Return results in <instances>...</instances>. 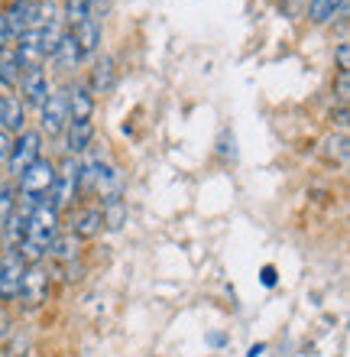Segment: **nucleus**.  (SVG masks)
<instances>
[{"mask_svg":"<svg viewBox=\"0 0 350 357\" xmlns=\"http://www.w3.org/2000/svg\"><path fill=\"white\" fill-rule=\"evenodd\" d=\"M10 39H7V26H3V17H0V49H7Z\"/></svg>","mask_w":350,"mask_h":357,"instance_id":"27","label":"nucleus"},{"mask_svg":"<svg viewBox=\"0 0 350 357\" xmlns=\"http://www.w3.org/2000/svg\"><path fill=\"white\" fill-rule=\"evenodd\" d=\"M62 231V215H58L56 208L49 205V202H39L26 218V237H23V244L17 247V254L23 257V264H42L49 254V244L58 237Z\"/></svg>","mask_w":350,"mask_h":357,"instance_id":"1","label":"nucleus"},{"mask_svg":"<svg viewBox=\"0 0 350 357\" xmlns=\"http://www.w3.org/2000/svg\"><path fill=\"white\" fill-rule=\"evenodd\" d=\"M123 225H127V202L123 198L101 205V227L104 231H120Z\"/></svg>","mask_w":350,"mask_h":357,"instance_id":"21","label":"nucleus"},{"mask_svg":"<svg viewBox=\"0 0 350 357\" xmlns=\"http://www.w3.org/2000/svg\"><path fill=\"white\" fill-rule=\"evenodd\" d=\"M10 328H13V325H10V315H7V309L0 305V344L10 338Z\"/></svg>","mask_w":350,"mask_h":357,"instance_id":"25","label":"nucleus"},{"mask_svg":"<svg viewBox=\"0 0 350 357\" xmlns=\"http://www.w3.org/2000/svg\"><path fill=\"white\" fill-rule=\"evenodd\" d=\"M49 94V75L42 66H26L19 75V101L23 107H42Z\"/></svg>","mask_w":350,"mask_h":357,"instance_id":"10","label":"nucleus"},{"mask_svg":"<svg viewBox=\"0 0 350 357\" xmlns=\"http://www.w3.org/2000/svg\"><path fill=\"white\" fill-rule=\"evenodd\" d=\"M36 160H42V133L26 127L23 133L13 137V150H10V160H7V176L19 178Z\"/></svg>","mask_w":350,"mask_h":357,"instance_id":"5","label":"nucleus"},{"mask_svg":"<svg viewBox=\"0 0 350 357\" xmlns=\"http://www.w3.org/2000/svg\"><path fill=\"white\" fill-rule=\"evenodd\" d=\"M62 133H65V153L68 156H81V153H88L91 140H95V123L68 117V123H65V130Z\"/></svg>","mask_w":350,"mask_h":357,"instance_id":"11","label":"nucleus"},{"mask_svg":"<svg viewBox=\"0 0 350 357\" xmlns=\"http://www.w3.org/2000/svg\"><path fill=\"white\" fill-rule=\"evenodd\" d=\"M19 75H23V62H19L17 49L13 46L0 49V88H3V91H17Z\"/></svg>","mask_w":350,"mask_h":357,"instance_id":"13","label":"nucleus"},{"mask_svg":"<svg viewBox=\"0 0 350 357\" xmlns=\"http://www.w3.org/2000/svg\"><path fill=\"white\" fill-rule=\"evenodd\" d=\"M23 273L26 264L17 250H7L0 254V302H17L19 299V286H23Z\"/></svg>","mask_w":350,"mask_h":357,"instance_id":"7","label":"nucleus"},{"mask_svg":"<svg viewBox=\"0 0 350 357\" xmlns=\"http://www.w3.org/2000/svg\"><path fill=\"white\" fill-rule=\"evenodd\" d=\"M68 117H75V121H91L95 117V94L88 85L68 88Z\"/></svg>","mask_w":350,"mask_h":357,"instance_id":"14","label":"nucleus"},{"mask_svg":"<svg viewBox=\"0 0 350 357\" xmlns=\"http://www.w3.org/2000/svg\"><path fill=\"white\" fill-rule=\"evenodd\" d=\"M78 188H81V162H78V156H65V162L56 169V182H52V192L46 202L62 215L78 198Z\"/></svg>","mask_w":350,"mask_h":357,"instance_id":"3","label":"nucleus"},{"mask_svg":"<svg viewBox=\"0 0 350 357\" xmlns=\"http://www.w3.org/2000/svg\"><path fill=\"white\" fill-rule=\"evenodd\" d=\"M72 33H75V43H78V49H81V59H91L97 49H101V20H97L95 13L81 20Z\"/></svg>","mask_w":350,"mask_h":357,"instance_id":"12","label":"nucleus"},{"mask_svg":"<svg viewBox=\"0 0 350 357\" xmlns=\"http://www.w3.org/2000/svg\"><path fill=\"white\" fill-rule=\"evenodd\" d=\"M36 13H39V0H13L0 17H3V26H7V39L17 43L29 26H36Z\"/></svg>","mask_w":350,"mask_h":357,"instance_id":"8","label":"nucleus"},{"mask_svg":"<svg viewBox=\"0 0 350 357\" xmlns=\"http://www.w3.org/2000/svg\"><path fill=\"white\" fill-rule=\"evenodd\" d=\"M0 182H3V178H0Z\"/></svg>","mask_w":350,"mask_h":357,"instance_id":"29","label":"nucleus"},{"mask_svg":"<svg viewBox=\"0 0 350 357\" xmlns=\"http://www.w3.org/2000/svg\"><path fill=\"white\" fill-rule=\"evenodd\" d=\"M49 292H52V273H49L46 260L29 264L26 273H23V286H19V305L26 312H36L39 305L49 302Z\"/></svg>","mask_w":350,"mask_h":357,"instance_id":"4","label":"nucleus"},{"mask_svg":"<svg viewBox=\"0 0 350 357\" xmlns=\"http://www.w3.org/2000/svg\"><path fill=\"white\" fill-rule=\"evenodd\" d=\"M263 286H276V266H263Z\"/></svg>","mask_w":350,"mask_h":357,"instance_id":"26","label":"nucleus"},{"mask_svg":"<svg viewBox=\"0 0 350 357\" xmlns=\"http://www.w3.org/2000/svg\"><path fill=\"white\" fill-rule=\"evenodd\" d=\"M3 107H7V94L0 91V117H3Z\"/></svg>","mask_w":350,"mask_h":357,"instance_id":"28","label":"nucleus"},{"mask_svg":"<svg viewBox=\"0 0 350 357\" xmlns=\"http://www.w3.org/2000/svg\"><path fill=\"white\" fill-rule=\"evenodd\" d=\"M95 13V0H65V7H62V23L65 29H75L78 23L85 17Z\"/></svg>","mask_w":350,"mask_h":357,"instance_id":"20","label":"nucleus"},{"mask_svg":"<svg viewBox=\"0 0 350 357\" xmlns=\"http://www.w3.org/2000/svg\"><path fill=\"white\" fill-rule=\"evenodd\" d=\"M0 127L7 133H13V137L26 130V107L13 94H7V107H3V117H0Z\"/></svg>","mask_w":350,"mask_h":357,"instance_id":"17","label":"nucleus"},{"mask_svg":"<svg viewBox=\"0 0 350 357\" xmlns=\"http://www.w3.org/2000/svg\"><path fill=\"white\" fill-rule=\"evenodd\" d=\"M337 72H350V46H347V39L337 46Z\"/></svg>","mask_w":350,"mask_h":357,"instance_id":"24","label":"nucleus"},{"mask_svg":"<svg viewBox=\"0 0 350 357\" xmlns=\"http://www.w3.org/2000/svg\"><path fill=\"white\" fill-rule=\"evenodd\" d=\"M344 10H347V0H312L308 3V20L321 26V23H331Z\"/></svg>","mask_w":350,"mask_h":357,"instance_id":"19","label":"nucleus"},{"mask_svg":"<svg viewBox=\"0 0 350 357\" xmlns=\"http://www.w3.org/2000/svg\"><path fill=\"white\" fill-rule=\"evenodd\" d=\"M78 250H81V241H78V237H72L68 231H58V237L49 244V254L46 257H52V260H58V264L65 266V264H75Z\"/></svg>","mask_w":350,"mask_h":357,"instance_id":"16","label":"nucleus"},{"mask_svg":"<svg viewBox=\"0 0 350 357\" xmlns=\"http://www.w3.org/2000/svg\"><path fill=\"white\" fill-rule=\"evenodd\" d=\"M10 150H13V133H7L3 127H0V166H7Z\"/></svg>","mask_w":350,"mask_h":357,"instance_id":"23","label":"nucleus"},{"mask_svg":"<svg viewBox=\"0 0 350 357\" xmlns=\"http://www.w3.org/2000/svg\"><path fill=\"white\" fill-rule=\"evenodd\" d=\"M52 182H56V162L42 156L17 178V211L29 215L39 202H46L52 192Z\"/></svg>","mask_w":350,"mask_h":357,"instance_id":"2","label":"nucleus"},{"mask_svg":"<svg viewBox=\"0 0 350 357\" xmlns=\"http://www.w3.org/2000/svg\"><path fill=\"white\" fill-rule=\"evenodd\" d=\"M334 91H337V104H341V107H347V94H350V72H337V85H334Z\"/></svg>","mask_w":350,"mask_h":357,"instance_id":"22","label":"nucleus"},{"mask_svg":"<svg viewBox=\"0 0 350 357\" xmlns=\"http://www.w3.org/2000/svg\"><path fill=\"white\" fill-rule=\"evenodd\" d=\"M65 231L72 237H78V241H95L104 227H101V205H95V202H88V205H78L72 215H68V225Z\"/></svg>","mask_w":350,"mask_h":357,"instance_id":"9","label":"nucleus"},{"mask_svg":"<svg viewBox=\"0 0 350 357\" xmlns=\"http://www.w3.org/2000/svg\"><path fill=\"white\" fill-rule=\"evenodd\" d=\"M91 94H107L111 88H114V59L107 56H97V62H95V75H91Z\"/></svg>","mask_w":350,"mask_h":357,"instance_id":"18","label":"nucleus"},{"mask_svg":"<svg viewBox=\"0 0 350 357\" xmlns=\"http://www.w3.org/2000/svg\"><path fill=\"white\" fill-rule=\"evenodd\" d=\"M52 62H56V68H62V72H72V68L81 62V49H78L75 33H72V29H65V33H62L56 52H52Z\"/></svg>","mask_w":350,"mask_h":357,"instance_id":"15","label":"nucleus"},{"mask_svg":"<svg viewBox=\"0 0 350 357\" xmlns=\"http://www.w3.org/2000/svg\"><path fill=\"white\" fill-rule=\"evenodd\" d=\"M42 137H62L68 123V88H56V91L46 94V101H42Z\"/></svg>","mask_w":350,"mask_h":357,"instance_id":"6","label":"nucleus"}]
</instances>
